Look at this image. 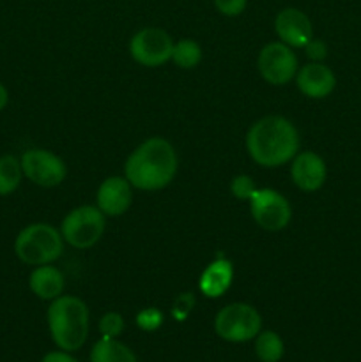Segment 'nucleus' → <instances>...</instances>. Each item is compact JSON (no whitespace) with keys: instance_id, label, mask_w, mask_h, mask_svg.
I'll return each instance as SVG.
<instances>
[{"instance_id":"f257e3e1","label":"nucleus","mask_w":361,"mask_h":362,"mask_svg":"<svg viewBox=\"0 0 361 362\" xmlns=\"http://www.w3.org/2000/svg\"><path fill=\"white\" fill-rule=\"evenodd\" d=\"M179 170L176 147L163 136H152L133 148L124 163V177L138 191H161Z\"/></svg>"},{"instance_id":"f03ea898","label":"nucleus","mask_w":361,"mask_h":362,"mask_svg":"<svg viewBox=\"0 0 361 362\" xmlns=\"http://www.w3.org/2000/svg\"><path fill=\"white\" fill-rule=\"evenodd\" d=\"M244 145L255 165L278 168L289 165L299 152V131L287 117L265 115L251 124Z\"/></svg>"},{"instance_id":"7ed1b4c3","label":"nucleus","mask_w":361,"mask_h":362,"mask_svg":"<svg viewBox=\"0 0 361 362\" xmlns=\"http://www.w3.org/2000/svg\"><path fill=\"white\" fill-rule=\"evenodd\" d=\"M46 324L57 349L71 354L80 350L87 341L91 313L80 297L60 296L50 303Z\"/></svg>"},{"instance_id":"20e7f679","label":"nucleus","mask_w":361,"mask_h":362,"mask_svg":"<svg viewBox=\"0 0 361 362\" xmlns=\"http://www.w3.org/2000/svg\"><path fill=\"white\" fill-rule=\"evenodd\" d=\"M64 246L60 230L50 223H32L21 228L14 239V255L21 264L38 267L55 264L62 257Z\"/></svg>"},{"instance_id":"39448f33","label":"nucleus","mask_w":361,"mask_h":362,"mask_svg":"<svg viewBox=\"0 0 361 362\" xmlns=\"http://www.w3.org/2000/svg\"><path fill=\"white\" fill-rule=\"evenodd\" d=\"M59 230L67 246L74 250H91L105 233L106 216L99 211L98 205H80L64 216Z\"/></svg>"},{"instance_id":"423d86ee","label":"nucleus","mask_w":361,"mask_h":362,"mask_svg":"<svg viewBox=\"0 0 361 362\" xmlns=\"http://www.w3.org/2000/svg\"><path fill=\"white\" fill-rule=\"evenodd\" d=\"M262 331V317L248 303H230L214 317V332L227 343H248Z\"/></svg>"},{"instance_id":"0eeeda50","label":"nucleus","mask_w":361,"mask_h":362,"mask_svg":"<svg viewBox=\"0 0 361 362\" xmlns=\"http://www.w3.org/2000/svg\"><path fill=\"white\" fill-rule=\"evenodd\" d=\"M248 204L253 221L265 232H282L292 221V205L273 187H258Z\"/></svg>"},{"instance_id":"6e6552de","label":"nucleus","mask_w":361,"mask_h":362,"mask_svg":"<svg viewBox=\"0 0 361 362\" xmlns=\"http://www.w3.org/2000/svg\"><path fill=\"white\" fill-rule=\"evenodd\" d=\"M257 69L265 83L283 87L294 81L299 66L294 48L282 41H273L258 52Z\"/></svg>"},{"instance_id":"1a4fd4ad","label":"nucleus","mask_w":361,"mask_h":362,"mask_svg":"<svg viewBox=\"0 0 361 362\" xmlns=\"http://www.w3.org/2000/svg\"><path fill=\"white\" fill-rule=\"evenodd\" d=\"M23 177L39 187H57L66 180L67 166L48 148H28L20 156Z\"/></svg>"},{"instance_id":"9d476101","label":"nucleus","mask_w":361,"mask_h":362,"mask_svg":"<svg viewBox=\"0 0 361 362\" xmlns=\"http://www.w3.org/2000/svg\"><path fill=\"white\" fill-rule=\"evenodd\" d=\"M173 42L172 35L163 28H140L130 41V55L144 67H161L172 59Z\"/></svg>"},{"instance_id":"9b49d317","label":"nucleus","mask_w":361,"mask_h":362,"mask_svg":"<svg viewBox=\"0 0 361 362\" xmlns=\"http://www.w3.org/2000/svg\"><path fill=\"white\" fill-rule=\"evenodd\" d=\"M275 34L278 41L294 49H303L314 39V27L306 13L297 7H285L275 16Z\"/></svg>"},{"instance_id":"f8f14e48","label":"nucleus","mask_w":361,"mask_h":362,"mask_svg":"<svg viewBox=\"0 0 361 362\" xmlns=\"http://www.w3.org/2000/svg\"><path fill=\"white\" fill-rule=\"evenodd\" d=\"M133 189L124 175H110L99 184L96 205L106 218H119L130 211L133 204Z\"/></svg>"},{"instance_id":"ddd939ff","label":"nucleus","mask_w":361,"mask_h":362,"mask_svg":"<svg viewBox=\"0 0 361 362\" xmlns=\"http://www.w3.org/2000/svg\"><path fill=\"white\" fill-rule=\"evenodd\" d=\"M290 165V179L297 189L304 193H315L321 189L328 179V166L322 156L314 151L297 152Z\"/></svg>"},{"instance_id":"4468645a","label":"nucleus","mask_w":361,"mask_h":362,"mask_svg":"<svg viewBox=\"0 0 361 362\" xmlns=\"http://www.w3.org/2000/svg\"><path fill=\"white\" fill-rule=\"evenodd\" d=\"M297 90L308 99H326L336 88V76L324 62H308L297 69Z\"/></svg>"},{"instance_id":"2eb2a0df","label":"nucleus","mask_w":361,"mask_h":362,"mask_svg":"<svg viewBox=\"0 0 361 362\" xmlns=\"http://www.w3.org/2000/svg\"><path fill=\"white\" fill-rule=\"evenodd\" d=\"M234 274L236 271L229 258H216L202 271L200 279H198V290L207 299H219L232 286Z\"/></svg>"},{"instance_id":"dca6fc26","label":"nucleus","mask_w":361,"mask_h":362,"mask_svg":"<svg viewBox=\"0 0 361 362\" xmlns=\"http://www.w3.org/2000/svg\"><path fill=\"white\" fill-rule=\"evenodd\" d=\"M28 288L38 299L52 303L57 297L64 296L66 278H64L62 271L53 264L38 265L28 276Z\"/></svg>"},{"instance_id":"f3484780","label":"nucleus","mask_w":361,"mask_h":362,"mask_svg":"<svg viewBox=\"0 0 361 362\" xmlns=\"http://www.w3.org/2000/svg\"><path fill=\"white\" fill-rule=\"evenodd\" d=\"M91 362H138L133 350L119 339L101 338L91 349Z\"/></svg>"},{"instance_id":"a211bd4d","label":"nucleus","mask_w":361,"mask_h":362,"mask_svg":"<svg viewBox=\"0 0 361 362\" xmlns=\"http://www.w3.org/2000/svg\"><path fill=\"white\" fill-rule=\"evenodd\" d=\"M255 356L260 362H280L285 354V343L278 332L271 329H262L253 339Z\"/></svg>"},{"instance_id":"6ab92c4d","label":"nucleus","mask_w":361,"mask_h":362,"mask_svg":"<svg viewBox=\"0 0 361 362\" xmlns=\"http://www.w3.org/2000/svg\"><path fill=\"white\" fill-rule=\"evenodd\" d=\"M23 180L20 158L13 154L0 156V197H9Z\"/></svg>"},{"instance_id":"aec40b11","label":"nucleus","mask_w":361,"mask_h":362,"mask_svg":"<svg viewBox=\"0 0 361 362\" xmlns=\"http://www.w3.org/2000/svg\"><path fill=\"white\" fill-rule=\"evenodd\" d=\"M202 57H204V52L195 39H180V41L173 42L170 62L176 64L179 69L190 71L202 62Z\"/></svg>"},{"instance_id":"412c9836","label":"nucleus","mask_w":361,"mask_h":362,"mask_svg":"<svg viewBox=\"0 0 361 362\" xmlns=\"http://www.w3.org/2000/svg\"><path fill=\"white\" fill-rule=\"evenodd\" d=\"M124 329H126V322H124V317L119 311H108L98 322V331L101 338L117 339L122 334Z\"/></svg>"},{"instance_id":"4be33fe9","label":"nucleus","mask_w":361,"mask_h":362,"mask_svg":"<svg viewBox=\"0 0 361 362\" xmlns=\"http://www.w3.org/2000/svg\"><path fill=\"white\" fill-rule=\"evenodd\" d=\"M257 189L258 186L255 184L253 177L246 175V173H239V175L232 177V180H230V193L241 202H250V198L253 197Z\"/></svg>"},{"instance_id":"5701e85b","label":"nucleus","mask_w":361,"mask_h":362,"mask_svg":"<svg viewBox=\"0 0 361 362\" xmlns=\"http://www.w3.org/2000/svg\"><path fill=\"white\" fill-rule=\"evenodd\" d=\"M134 322H137V325L144 332H154L163 325L165 315H163V311L158 310V308H144V310H140L137 313Z\"/></svg>"},{"instance_id":"b1692460","label":"nucleus","mask_w":361,"mask_h":362,"mask_svg":"<svg viewBox=\"0 0 361 362\" xmlns=\"http://www.w3.org/2000/svg\"><path fill=\"white\" fill-rule=\"evenodd\" d=\"M248 0H214V7L219 14L227 18H236L244 13Z\"/></svg>"},{"instance_id":"393cba45","label":"nucleus","mask_w":361,"mask_h":362,"mask_svg":"<svg viewBox=\"0 0 361 362\" xmlns=\"http://www.w3.org/2000/svg\"><path fill=\"white\" fill-rule=\"evenodd\" d=\"M304 55L310 59V62H324L328 57V45L322 39H311L306 46H304Z\"/></svg>"},{"instance_id":"a878e982","label":"nucleus","mask_w":361,"mask_h":362,"mask_svg":"<svg viewBox=\"0 0 361 362\" xmlns=\"http://www.w3.org/2000/svg\"><path fill=\"white\" fill-rule=\"evenodd\" d=\"M193 306H195V299L191 297V293H184V296H180L179 299H177L176 306H173L172 310L173 317H176L177 320H184Z\"/></svg>"},{"instance_id":"bb28decb","label":"nucleus","mask_w":361,"mask_h":362,"mask_svg":"<svg viewBox=\"0 0 361 362\" xmlns=\"http://www.w3.org/2000/svg\"><path fill=\"white\" fill-rule=\"evenodd\" d=\"M41 362H78L71 356L69 352H64V350H53V352H48L45 357H42Z\"/></svg>"},{"instance_id":"cd10ccee","label":"nucleus","mask_w":361,"mask_h":362,"mask_svg":"<svg viewBox=\"0 0 361 362\" xmlns=\"http://www.w3.org/2000/svg\"><path fill=\"white\" fill-rule=\"evenodd\" d=\"M9 105V90L4 83H0V112Z\"/></svg>"}]
</instances>
